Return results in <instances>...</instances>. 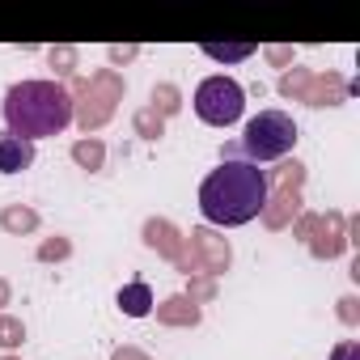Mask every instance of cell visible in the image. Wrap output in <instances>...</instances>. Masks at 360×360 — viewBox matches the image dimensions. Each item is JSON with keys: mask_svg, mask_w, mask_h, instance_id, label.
Segmentation results:
<instances>
[{"mask_svg": "<svg viewBox=\"0 0 360 360\" xmlns=\"http://www.w3.org/2000/svg\"><path fill=\"white\" fill-rule=\"evenodd\" d=\"M204 56L208 60H217V64H238V60H250L255 56V47L250 43H204Z\"/></svg>", "mask_w": 360, "mask_h": 360, "instance_id": "cell-7", "label": "cell"}, {"mask_svg": "<svg viewBox=\"0 0 360 360\" xmlns=\"http://www.w3.org/2000/svg\"><path fill=\"white\" fill-rule=\"evenodd\" d=\"M30 165H34V144L13 131H0V174H22Z\"/></svg>", "mask_w": 360, "mask_h": 360, "instance_id": "cell-5", "label": "cell"}, {"mask_svg": "<svg viewBox=\"0 0 360 360\" xmlns=\"http://www.w3.org/2000/svg\"><path fill=\"white\" fill-rule=\"evenodd\" d=\"M119 309H123L127 318H144V314L153 309V288L140 284V280L123 284V288H119Z\"/></svg>", "mask_w": 360, "mask_h": 360, "instance_id": "cell-6", "label": "cell"}, {"mask_svg": "<svg viewBox=\"0 0 360 360\" xmlns=\"http://www.w3.org/2000/svg\"><path fill=\"white\" fill-rule=\"evenodd\" d=\"M5 131L22 136V140H43V136H60L72 123V94L60 81H18L5 94Z\"/></svg>", "mask_w": 360, "mask_h": 360, "instance_id": "cell-2", "label": "cell"}, {"mask_svg": "<svg viewBox=\"0 0 360 360\" xmlns=\"http://www.w3.org/2000/svg\"><path fill=\"white\" fill-rule=\"evenodd\" d=\"M292 148H297V123H292V115H284V110H259L255 119H246L242 140H238V148L229 157L242 153V161L267 165V161L288 157Z\"/></svg>", "mask_w": 360, "mask_h": 360, "instance_id": "cell-3", "label": "cell"}, {"mask_svg": "<svg viewBox=\"0 0 360 360\" xmlns=\"http://www.w3.org/2000/svg\"><path fill=\"white\" fill-rule=\"evenodd\" d=\"M195 115L208 127H233L246 115V89L233 77H204L195 85Z\"/></svg>", "mask_w": 360, "mask_h": 360, "instance_id": "cell-4", "label": "cell"}, {"mask_svg": "<svg viewBox=\"0 0 360 360\" xmlns=\"http://www.w3.org/2000/svg\"><path fill=\"white\" fill-rule=\"evenodd\" d=\"M267 191H271V183H267L263 165H250L242 157H225L200 183V217L208 225H221V229L250 225L267 208Z\"/></svg>", "mask_w": 360, "mask_h": 360, "instance_id": "cell-1", "label": "cell"}, {"mask_svg": "<svg viewBox=\"0 0 360 360\" xmlns=\"http://www.w3.org/2000/svg\"><path fill=\"white\" fill-rule=\"evenodd\" d=\"M330 360H360V343H356V339H343V343H335Z\"/></svg>", "mask_w": 360, "mask_h": 360, "instance_id": "cell-8", "label": "cell"}]
</instances>
